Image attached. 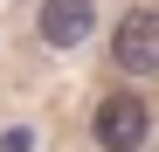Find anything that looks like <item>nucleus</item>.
<instances>
[{"mask_svg":"<svg viewBox=\"0 0 159 152\" xmlns=\"http://www.w3.org/2000/svg\"><path fill=\"white\" fill-rule=\"evenodd\" d=\"M90 132H97V145H104V152H145L152 111H145V97H131V90H111V97L97 104Z\"/></svg>","mask_w":159,"mask_h":152,"instance_id":"obj_1","label":"nucleus"},{"mask_svg":"<svg viewBox=\"0 0 159 152\" xmlns=\"http://www.w3.org/2000/svg\"><path fill=\"white\" fill-rule=\"evenodd\" d=\"M111 62L125 76H152L159 69V7H131L111 28Z\"/></svg>","mask_w":159,"mask_h":152,"instance_id":"obj_2","label":"nucleus"},{"mask_svg":"<svg viewBox=\"0 0 159 152\" xmlns=\"http://www.w3.org/2000/svg\"><path fill=\"white\" fill-rule=\"evenodd\" d=\"M90 28H97V0H42V14H35V35L48 48L90 42Z\"/></svg>","mask_w":159,"mask_h":152,"instance_id":"obj_3","label":"nucleus"}]
</instances>
